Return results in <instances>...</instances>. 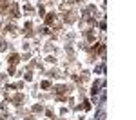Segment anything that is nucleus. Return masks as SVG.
<instances>
[{
    "instance_id": "1",
    "label": "nucleus",
    "mask_w": 136,
    "mask_h": 120,
    "mask_svg": "<svg viewBox=\"0 0 136 120\" xmlns=\"http://www.w3.org/2000/svg\"><path fill=\"white\" fill-rule=\"evenodd\" d=\"M11 15H13V18H16V16H18V6H16V4H11Z\"/></svg>"
},
{
    "instance_id": "2",
    "label": "nucleus",
    "mask_w": 136,
    "mask_h": 120,
    "mask_svg": "<svg viewBox=\"0 0 136 120\" xmlns=\"http://www.w3.org/2000/svg\"><path fill=\"white\" fill-rule=\"evenodd\" d=\"M54 20H56V16H54L53 13L45 16V24H47V26H51V24H54Z\"/></svg>"
},
{
    "instance_id": "3",
    "label": "nucleus",
    "mask_w": 136,
    "mask_h": 120,
    "mask_svg": "<svg viewBox=\"0 0 136 120\" xmlns=\"http://www.w3.org/2000/svg\"><path fill=\"white\" fill-rule=\"evenodd\" d=\"M18 60H20V58H18V55H11V57H9V64H11V66H16V64H18Z\"/></svg>"
},
{
    "instance_id": "4",
    "label": "nucleus",
    "mask_w": 136,
    "mask_h": 120,
    "mask_svg": "<svg viewBox=\"0 0 136 120\" xmlns=\"http://www.w3.org/2000/svg\"><path fill=\"white\" fill-rule=\"evenodd\" d=\"M69 89L65 87V85H58V87H54V93H67Z\"/></svg>"
},
{
    "instance_id": "5",
    "label": "nucleus",
    "mask_w": 136,
    "mask_h": 120,
    "mask_svg": "<svg viewBox=\"0 0 136 120\" xmlns=\"http://www.w3.org/2000/svg\"><path fill=\"white\" fill-rule=\"evenodd\" d=\"M22 100H24V97H22V95H16V97L13 98V102H16V104H18V102H22Z\"/></svg>"
},
{
    "instance_id": "6",
    "label": "nucleus",
    "mask_w": 136,
    "mask_h": 120,
    "mask_svg": "<svg viewBox=\"0 0 136 120\" xmlns=\"http://www.w3.org/2000/svg\"><path fill=\"white\" fill-rule=\"evenodd\" d=\"M33 111H38V113H40V111H44V107L38 104V106H34V107H33Z\"/></svg>"
},
{
    "instance_id": "7",
    "label": "nucleus",
    "mask_w": 136,
    "mask_h": 120,
    "mask_svg": "<svg viewBox=\"0 0 136 120\" xmlns=\"http://www.w3.org/2000/svg\"><path fill=\"white\" fill-rule=\"evenodd\" d=\"M85 36H87V40H93V38H94V35H93L91 31H87V33H85Z\"/></svg>"
},
{
    "instance_id": "8",
    "label": "nucleus",
    "mask_w": 136,
    "mask_h": 120,
    "mask_svg": "<svg viewBox=\"0 0 136 120\" xmlns=\"http://www.w3.org/2000/svg\"><path fill=\"white\" fill-rule=\"evenodd\" d=\"M49 85H51V84H49V82H42V87H44V89H47Z\"/></svg>"
},
{
    "instance_id": "9",
    "label": "nucleus",
    "mask_w": 136,
    "mask_h": 120,
    "mask_svg": "<svg viewBox=\"0 0 136 120\" xmlns=\"http://www.w3.org/2000/svg\"><path fill=\"white\" fill-rule=\"evenodd\" d=\"M4 49H6V44H4L2 40H0V51H4Z\"/></svg>"
}]
</instances>
